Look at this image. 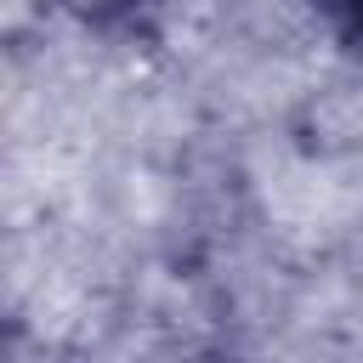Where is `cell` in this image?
Listing matches in <instances>:
<instances>
[{
  "label": "cell",
  "instance_id": "6da1fadb",
  "mask_svg": "<svg viewBox=\"0 0 363 363\" xmlns=\"http://www.w3.org/2000/svg\"><path fill=\"white\" fill-rule=\"evenodd\" d=\"M68 6H79V11H85V17H96V23H113V17L136 11L142 0H68Z\"/></svg>",
  "mask_w": 363,
  "mask_h": 363
}]
</instances>
